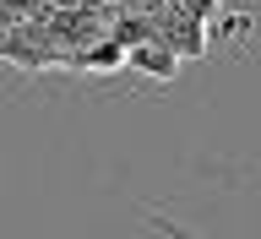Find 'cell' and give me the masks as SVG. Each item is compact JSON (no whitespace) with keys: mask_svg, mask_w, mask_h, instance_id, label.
I'll use <instances>...</instances> for the list:
<instances>
[{"mask_svg":"<svg viewBox=\"0 0 261 239\" xmlns=\"http://www.w3.org/2000/svg\"><path fill=\"white\" fill-rule=\"evenodd\" d=\"M147 223L158 228L163 239H196V234H191V228H185V223H169V218H147Z\"/></svg>","mask_w":261,"mask_h":239,"instance_id":"obj_3","label":"cell"},{"mask_svg":"<svg viewBox=\"0 0 261 239\" xmlns=\"http://www.w3.org/2000/svg\"><path fill=\"white\" fill-rule=\"evenodd\" d=\"M245 28H250V16H228V22H223L228 38H245Z\"/></svg>","mask_w":261,"mask_h":239,"instance_id":"obj_4","label":"cell"},{"mask_svg":"<svg viewBox=\"0 0 261 239\" xmlns=\"http://www.w3.org/2000/svg\"><path fill=\"white\" fill-rule=\"evenodd\" d=\"M120 60H130V55H125V44H120L114 33H109V38H98V44L82 55V65H98V71H109V65H120Z\"/></svg>","mask_w":261,"mask_h":239,"instance_id":"obj_2","label":"cell"},{"mask_svg":"<svg viewBox=\"0 0 261 239\" xmlns=\"http://www.w3.org/2000/svg\"><path fill=\"white\" fill-rule=\"evenodd\" d=\"M130 71H147V76H174V71H179V55L163 44V38H152V44L130 49Z\"/></svg>","mask_w":261,"mask_h":239,"instance_id":"obj_1","label":"cell"}]
</instances>
